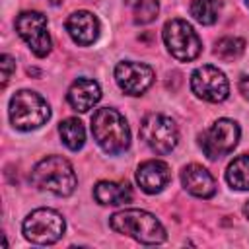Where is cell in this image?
Returning a JSON list of instances; mask_svg holds the SVG:
<instances>
[{
  "label": "cell",
  "instance_id": "obj_1",
  "mask_svg": "<svg viewBox=\"0 0 249 249\" xmlns=\"http://www.w3.org/2000/svg\"><path fill=\"white\" fill-rule=\"evenodd\" d=\"M109 224L117 233L128 235L144 245H158L165 241V230L161 222L146 210H138V208L121 210L111 216Z\"/></svg>",
  "mask_w": 249,
  "mask_h": 249
},
{
  "label": "cell",
  "instance_id": "obj_2",
  "mask_svg": "<svg viewBox=\"0 0 249 249\" xmlns=\"http://www.w3.org/2000/svg\"><path fill=\"white\" fill-rule=\"evenodd\" d=\"M31 183L39 191H49L56 196H68L76 189V173L66 158L47 156L33 167Z\"/></svg>",
  "mask_w": 249,
  "mask_h": 249
},
{
  "label": "cell",
  "instance_id": "obj_3",
  "mask_svg": "<svg viewBox=\"0 0 249 249\" xmlns=\"http://www.w3.org/2000/svg\"><path fill=\"white\" fill-rule=\"evenodd\" d=\"M91 134L107 154H121L130 144V130L124 117L111 107H101L93 113Z\"/></svg>",
  "mask_w": 249,
  "mask_h": 249
},
{
  "label": "cell",
  "instance_id": "obj_4",
  "mask_svg": "<svg viewBox=\"0 0 249 249\" xmlns=\"http://www.w3.org/2000/svg\"><path fill=\"white\" fill-rule=\"evenodd\" d=\"M51 117L49 103L31 89H19L10 99V121L19 130H33Z\"/></svg>",
  "mask_w": 249,
  "mask_h": 249
},
{
  "label": "cell",
  "instance_id": "obj_5",
  "mask_svg": "<svg viewBox=\"0 0 249 249\" xmlns=\"http://www.w3.org/2000/svg\"><path fill=\"white\" fill-rule=\"evenodd\" d=\"M64 218L53 208H37L23 220V235L31 243L51 245L64 233Z\"/></svg>",
  "mask_w": 249,
  "mask_h": 249
},
{
  "label": "cell",
  "instance_id": "obj_6",
  "mask_svg": "<svg viewBox=\"0 0 249 249\" xmlns=\"http://www.w3.org/2000/svg\"><path fill=\"white\" fill-rule=\"evenodd\" d=\"M163 43L173 58L181 62L195 60L200 54V39L185 19H171L163 25Z\"/></svg>",
  "mask_w": 249,
  "mask_h": 249
},
{
  "label": "cell",
  "instance_id": "obj_7",
  "mask_svg": "<svg viewBox=\"0 0 249 249\" xmlns=\"http://www.w3.org/2000/svg\"><path fill=\"white\" fill-rule=\"evenodd\" d=\"M140 138L146 142V146L152 152L163 156V154H169L177 146L179 130H177V124L169 117L152 113L140 124Z\"/></svg>",
  "mask_w": 249,
  "mask_h": 249
},
{
  "label": "cell",
  "instance_id": "obj_8",
  "mask_svg": "<svg viewBox=\"0 0 249 249\" xmlns=\"http://www.w3.org/2000/svg\"><path fill=\"white\" fill-rule=\"evenodd\" d=\"M239 140V126L230 119H218L210 128L200 134V148L210 160L228 156Z\"/></svg>",
  "mask_w": 249,
  "mask_h": 249
},
{
  "label": "cell",
  "instance_id": "obj_9",
  "mask_svg": "<svg viewBox=\"0 0 249 249\" xmlns=\"http://www.w3.org/2000/svg\"><path fill=\"white\" fill-rule=\"evenodd\" d=\"M18 35L29 45L35 56H47L51 51V37L47 31V18L41 12H21L16 18Z\"/></svg>",
  "mask_w": 249,
  "mask_h": 249
},
{
  "label": "cell",
  "instance_id": "obj_10",
  "mask_svg": "<svg viewBox=\"0 0 249 249\" xmlns=\"http://www.w3.org/2000/svg\"><path fill=\"white\" fill-rule=\"evenodd\" d=\"M191 89L196 97L210 101V103H220L228 97L230 93V84L228 78L222 70L216 66H200L193 72L191 76Z\"/></svg>",
  "mask_w": 249,
  "mask_h": 249
},
{
  "label": "cell",
  "instance_id": "obj_11",
  "mask_svg": "<svg viewBox=\"0 0 249 249\" xmlns=\"http://www.w3.org/2000/svg\"><path fill=\"white\" fill-rule=\"evenodd\" d=\"M119 88L128 95H140L154 84V70L142 62H119L115 68Z\"/></svg>",
  "mask_w": 249,
  "mask_h": 249
},
{
  "label": "cell",
  "instance_id": "obj_12",
  "mask_svg": "<svg viewBox=\"0 0 249 249\" xmlns=\"http://www.w3.org/2000/svg\"><path fill=\"white\" fill-rule=\"evenodd\" d=\"M169 179H171V169L161 160H148V161L140 163L136 169V183L148 195H156V193L163 191V187L169 183Z\"/></svg>",
  "mask_w": 249,
  "mask_h": 249
},
{
  "label": "cell",
  "instance_id": "obj_13",
  "mask_svg": "<svg viewBox=\"0 0 249 249\" xmlns=\"http://www.w3.org/2000/svg\"><path fill=\"white\" fill-rule=\"evenodd\" d=\"M66 31L76 45L88 47L99 37V21L91 12L78 10L66 19Z\"/></svg>",
  "mask_w": 249,
  "mask_h": 249
},
{
  "label": "cell",
  "instance_id": "obj_14",
  "mask_svg": "<svg viewBox=\"0 0 249 249\" xmlns=\"http://www.w3.org/2000/svg\"><path fill=\"white\" fill-rule=\"evenodd\" d=\"M181 183H183V187L191 195H195L198 198H210L216 193V181H214V177L210 175L208 169H204L198 163H191V165L183 167V171H181Z\"/></svg>",
  "mask_w": 249,
  "mask_h": 249
},
{
  "label": "cell",
  "instance_id": "obj_15",
  "mask_svg": "<svg viewBox=\"0 0 249 249\" xmlns=\"http://www.w3.org/2000/svg\"><path fill=\"white\" fill-rule=\"evenodd\" d=\"M66 99L74 111L86 113L101 99L99 84L89 78H78L76 82H72V86L66 93Z\"/></svg>",
  "mask_w": 249,
  "mask_h": 249
},
{
  "label": "cell",
  "instance_id": "obj_16",
  "mask_svg": "<svg viewBox=\"0 0 249 249\" xmlns=\"http://www.w3.org/2000/svg\"><path fill=\"white\" fill-rule=\"evenodd\" d=\"M93 196L99 204H126L132 200V191L126 183H117V181H99L93 189Z\"/></svg>",
  "mask_w": 249,
  "mask_h": 249
},
{
  "label": "cell",
  "instance_id": "obj_17",
  "mask_svg": "<svg viewBox=\"0 0 249 249\" xmlns=\"http://www.w3.org/2000/svg\"><path fill=\"white\" fill-rule=\"evenodd\" d=\"M228 183L237 191H249V154L237 156L226 171Z\"/></svg>",
  "mask_w": 249,
  "mask_h": 249
},
{
  "label": "cell",
  "instance_id": "obj_18",
  "mask_svg": "<svg viewBox=\"0 0 249 249\" xmlns=\"http://www.w3.org/2000/svg\"><path fill=\"white\" fill-rule=\"evenodd\" d=\"M58 132H60V138H62L64 146L70 148V150H80L86 142V130H84V124L78 119L62 121L60 126H58Z\"/></svg>",
  "mask_w": 249,
  "mask_h": 249
},
{
  "label": "cell",
  "instance_id": "obj_19",
  "mask_svg": "<svg viewBox=\"0 0 249 249\" xmlns=\"http://www.w3.org/2000/svg\"><path fill=\"white\" fill-rule=\"evenodd\" d=\"M222 10V0H193L191 14L202 25H212Z\"/></svg>",
  "mask_w": 249,
  "mask_h": 249
},
{
  "label": "cell",
  "instance_id": "obj_20",
  "mask_svg": "<svg viewBox=\"0 0 249 249\" xmlns=\"http://www.w3.org/2000/svg\"><path fill=\"white\" fill-rule=\"evenodd\" d=\"M243 51H245V41L239 37H222L214 47V54L224 62L237 60L243 54Z\"/></svg>",
  "mask_w": 249,
  "mask_h": 249
},
{
  "label": "cell",
  "instance_id": "obj_21",
  "mask_svg": "<svg viewBox=\"0 0 249 249\" xmlns=\"http://www.w3.org/2000/svg\"><path fill=\"white\" fill-rule=\"evenodd\" d=\"M126 4L132 10L134 23H140V25L154 21L158 16V10H160L158 0H126Z\"/></svg>",
  "mask_w": 249,
  "mask_h": 249
},
{
  "label": "cell",
  "instance_id": "obj_22",
  "mask_svg": "<svg viewBox=\"0 0 249 249\" xmlns=\"http://www.w3.org/2000/svg\"><path fill=\"white\" fill-rule=\"evenodd\" d=\"M0 60H2V62H0V66H2V86H6V84L10 82L14 70H16V62H14V58L8 56V54H2Z\"/></svg>",
  "mask_w": 249,
  "mask_h": 249
},
{
  "label": "cell",
  "instance_id": "obj_23",
  "mask_svg": "<svg viewBox=\"0 0 249 249\" xmlns=\"http://www.w3.org/2000/svg\"><path fill=\"white\" fill-rule=\"evenodd\" d=\"M239 91L243 93L245 99H249V76H241V80H239Z\"/></svg>",
  "mask_w": 249,
  "mask_h": 249
},
{
  "label": "cell",
  "instance_id": "obj_24",
  "mask_svg": "<svg viewBox=\"0 0 249 249\" xmlns=\"http://www.w3.org/2000/svg\"><path fill=\"white\" fill-rule=\"evenodd\" d=\"M243 212H245V216H247V218H249V202H247V204H245V206H243Z\"/></svg>",
  "mask_w": 249,
  "mask_h": 249
},
{
  "label": "cell",
  "instance_id": "obj_25",
  "mask_svg": "<svg viewBox=\"0 0 249 249\" xmlns=\"http://www.w3.org/2000/svg\"><path fill=\"white\" fill-rule=\"evenodd\" d=\"M245 4H247V8H249V0H245Z\"/></svg>",
  "mask_w": 249,
  "mask_h": 249
}]
</instances>
